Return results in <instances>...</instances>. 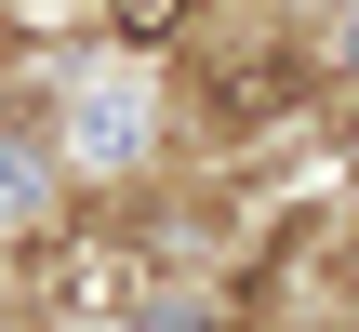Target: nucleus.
<instances>
[{
  "label": "nucleus",
  "instance_id": "obj_1",
  "mask_svg": "<svg viewBox=\"0 0 359 332\" xmlns=\"http://www.w3.org/2000/svg\"><path fill=\"white\" fill-rule=\"evenodd\" d=\"M40 293L53 306H133V253L120 240H53L40 253Z\"/></svg>",
  "mask_w": 359,
  "mask_h": 332
},
{
  "label": "nucleus",
  "instance_id": "obj_2",
  "mask_svg": "<svg viewBox=\"0 0 359 332\" xmlns=\"http://www.w3.org/2000/svg\"><path fill=\"white\" fill-rule=\"evenodd\" d=\"M280 106H293V67H280V53H266V67H240V80H226V93H213V133H266V120H280Z\"/></svg>",
  "mask_w": 359,
  "mask_h": 332
},
{
  "label": "nucleus",
  "instance_id": "obj_3",
  "mask_svg": "<svg viewBox=\"0 0 359 332\" xmlns=\"http://www.w3.org/2000/svg\"><path fill=\"white\" fill-rule=\"evenodd\" d=\"M200 13H213V0H107V27H120L133 53H160V40H187Z\"/></svg>",
  "mask_w": 359,
  "mask_h": 332
}]
</instances>
